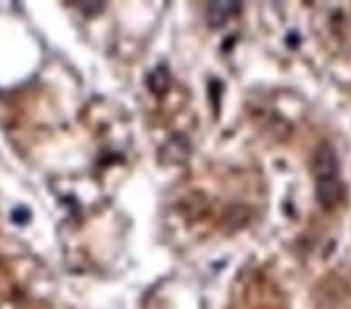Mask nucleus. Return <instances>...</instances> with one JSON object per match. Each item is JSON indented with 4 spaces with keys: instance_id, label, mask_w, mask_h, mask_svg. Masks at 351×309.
<instances>
[{
    "instance_id": "2",
    "label": "nucleus",
    "mask_w": 351,
    "mask_h": 309,
    "mask_svg": "<svg viewBox=\"0 0 351 309\" xmlns=\"http://www.w3.org/2000/svg\"><path fill=\"white\" fill-rule=\"evenodd\" d=\"M342 184L339 182V177L336 178H326L315 182V195L319 203L330 210V208L336 206L342 199Z\"/></svg>"
},
{
    "instance_id": "1",
    "label": "nucleus",
    "mask_w": 351,
    "mask_h": 309,
    "mask_svg": "<svg viewBox=\"0 0 351 309\" xmlns=\"http://www.w3.org/2000/svg\"><path fill=\"white\" fill-rule=\"evenodd\" d=\"M313 171L315 175V182L339 177V160L336 156V151H334L330 145L324 144L315 150Z\"/></svg>"
},
{
    "instance_id": "3",
    "label": "nucleus",
    "mask_w": 351,
    "mask_h": 309,
    "mask_svg": "<svg viewBox=\"0 0 351 309\" xmlns=\"http://www.w3.org/2000/svg\"><path fill=\"white\" fill-rule=\"evenodd\" d=\"M239 5L236 2H217L208 7V21L213 27H222L231 16L239 11Z\"/></svg>"
}]
</instances>
